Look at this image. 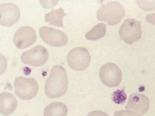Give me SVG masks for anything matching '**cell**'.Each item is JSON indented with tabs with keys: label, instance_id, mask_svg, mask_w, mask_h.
I'll return each mask as SVG.
<instances>
[{
	"label": "cell",
	"instance_id": "obj_18",
	"mask_svg": "<svg viewBox=\"0 0 155 116\" xmlns=\"http://www.w3.org/2000/svg\"><path fill=\"white\" fill-rule=\"evenodd\" d=\"M7 66V63L6 58L0 53V76L6 71Z\"/></svg>",
	"mask_w": 155,
	"mask_h": 116
},
{
	"label": "cell",
	"instance_id": "obj_3",
	"mask_svg": "<svg viewBox=\"0 0 155 116\" xmlns=\"http://www.w3.org/2000/svg\"><path fill=\"white\" fill-rule=\"evenodd\" d=\"M14 86L15 94L24 100H29L34 98L39 89L38 83L34 79L22 76L15 78Z\"/></svg>",
	"mask_w": 155,
	"mask_h": 116
},
{
	"label": "cell",
	"instance_id": "obj_6",
	"mask_svg": "<svg viewBox=\"0 0 155 116\" xmlns=\"http://www.w3.org/2000/svg\"><path fill=\"white\" fill-rule=\"evenodd\" d=\"M99 75L103 83L110 87L118 85L122 79L121 70L116 64L113 63L103 64L100 69Z\"/></svg>",
	"mask_w": 155,
	"mask_h": 116
},
{
	"label": "cell",
	"instance_id": "obj_12",
	"mask_svg": "<svg viewBox=\"0 0 155 116\" xmlns=\"http://www.w3.org/2000/svg\"><path fill=\"white\" fill-rule=\"evenodd\" d=\"M18 102L15 96L11 93L3 92L0 94V113L8 115L15 111Z\"/></svg>",
	"mask_w": 155,
	"mask_h": 116
},
{
	"label": "cell",
	"instance_id": "obj_16",
	"mask_svg": "<svg viewBox=\"0 0 155 116\" xmlns=\"http://www.w3.org/2000/svg\"><path fill=\"white\" fill-rule=\"evenodd\" d=\"M112 98L116 103H122L124 102L127 98L126 94L123 90H118L114 92Z\"/></svg>",
	"mask_w": 155,
	"mask_h": 116
},
{
	"label": "cell",
	"instance_id": "obj_14",
	"mask_svg": "<svg viewBox=\"0 0 155 116\" xmlns=\"http://www.w3.org/2000/svg\"><path fill=\"white\" fill-rule=\"evenodd\" d=\"M66 15L61 8L53 10L45 14V21L50 24L64 27L63 18Z\"/></svg>",
	"mask_w": 155,
	"mask_h": 116
},
{
	"label": "cell",
	"instance_id": "obj_17",
	"mask_svg": "<svg viewBox=\"0 0 155 116\" xmlns=\"http://www.w3.org/2000/svg\"><path fill=\"white\" fill-rule=\"evenodd\" d=\"M114 116H143L142 114L136 111L127 109L120 110L116 111Z\"/></svg>",
	"mask_w": 155,
	"mask_h": 116
},
{
	"label": "cell",
	"instance_id": "obj_11",
	"mask_svg": "<svg viewBox=\"0 0 155 116\" xmlns=\"http://www.w3.org/2000/svg\"><path fill=\"white\" fill-rule=\"evenodd\" d=\"M150 101L147 96L134 93L129 96L126 108L144 114L148 111Z\"/></svg>",
	"mask_w": 155,
	"mask_h": 116
},
{
	"label": "cell",
	"instance_id": "obj_8",
	"mask_svg": "<svg viewBox=\"0 0 155 116\" xmlns=\"http://www.w3.org/2000/svg\"><path fill=\"white\" fill-rule=\"evenodd\" d=\"M39 32L42 40L51 46H63L66 44L68 41L65 34L59 30L43 26L39 28Z\"/></svg>",
	"mask_w": 155,
	"mask_h": 116
},
{
	"label": "cell",
	"instance_id": "obj_10",
	"mask_svg": "<svg viewBox=\"0 0 155 116\" xmlns=\"http://www.w3.org/2000/svg\"><path fill=\"white\" fill-rule=\"evenodd\" d=\"M36 39V32L32 28L29 26H23L15 32L13 41L16 47L22 49L32 45Z\"/></svg>",
	"mask_w": 155,
	"mask_h": 116
},
{
	"label": "cell",
	"instance_id": "obj_1",
	"mask_svg": "<svg viewBox=\"0 0 155 116\" xmlns=\"http://www.w3.org/2000/svg\"><path fill=\"white\" fill-rule=\"evenodd\" d=\"M68 87V79L65 69L61 65L52 67L47 79L45 91L50 98H56L64 95Z\"/></svg>",
	"mask_w": 155,
	"mask_h": 116
},
{
	"label": "cell",
	"instance_id": "obj_5",
	"mask_svg": "<svg viewBox=\"0 0 155 116\" xmlns=\"http://www.w3.org/2000/svg\"><path fill=\"white\" fill-rule=\"evenodd\" d=\"M69 67L74 70L81 71L87 68L90 65L91 55L85 48L77 47L71 50L67 58Z\"/></svg>",
	"mask_w": 155,
	"mask_h": 116
},
{
	"label": "cell",
	"instance_id": "obj_4",
	"mask_svg": "<svg viewBox=\"0 0 155 116\" xmlns=\"http://www.w3.org/2000/svg\"><path fill=\"white\" fill-rule=\"evenodd\" d=\"M141 25L140 21L133 18L126 20L119 30L121 39L130 44L139 40L141 37Z\"/></svg>",
	"mask_w": 155,
	"mask_h": 116
},
{
	"label": "cell",
	"instance_id": "obj_13",
	"mask_svg": "<svg viewBox=\"0 0 155 116\" xmlns=\"http://www.w3.org/2000/svg\"><path fill=\"white\" fill-rule=\"evenodd\" d=\"M68 112L66 105L60 102H54L48 105L44 111V116H66Z\"/></svg>",
	"mask_w": 155,
	"mask_h": 116
},
{
	"label": "cell",
	"instance_id": "obj_15",
	"mask_svg": "<svg viewBox=\"0 0 155 116\" xmlns=\"http://www.w3.org/2000/svg\"><path fill=\"white\" fill-rule=\"evenodd\" d=\"M106 33V25L103 23L97 24L85 34L89 40H96L103 37Z\"/></svg>",
	"mask_w": 155,
	"mask_h": 116
},
{
	"label": "cell",
	"instance_id": "obj_9",
	"mask_svg": "<svg viewBox=\"0 0 155 116\" xmlns=\"http://www.w3.org/2000/svg\"><path fill=\"white\" fill-rule=\"evenodd\" d=\"M20 17L18 6L12 3L0 4V24L10 27L16 23Z\"/></svg>",
	"mask_w": 155,
	"mask_h": 116
},
{
	"label": "cell",
	"instance_id": "obj_2",
	"mask_svg": "<svg viewBox=\"0 0 155 116\" xmlns=\"http://www.w3.org/2000/svg\"><path fill=\"white\" fill-rule=\"evenodd\" d=\"M125 14V11L122 5L113 1L101 5L97 15L99 20L104 21L109 25H114L120 22Z\"/></svg>",
	"mask_w": 155,
	"mask_h": 116
},
{
	"label": "cell",
	"instance_id": "obj_19",
	"mask_svg": "<svg viewBox=\"0 0 155 116\" xmlns=\"http://www.w3.org/2000/svg\"><path fill=\"white\" fill-rule=\"evenodd\" d=\"M87 116H109L105 112L100 110H96L90 112Z\"/></svg>",
	"mask_w": 155,
	"mask_h": 116
},
{
	"label": "cell",
	"instance_id": "obj_7",
	"mask_svg": "<svg viewBox=\"0 0 155 116\" xmlns=\"http://www.w3.org/2000/svg\"><path fill=\"white\" fill-rule=\"evenodd\" d=\"M48 56V51L44 47L37 45L23 52L21 56V60L24 63L39 66L46 63Z\"/></svg>",
	"mask_w": 155,
	"mask_h": 116
}]
</instances>
